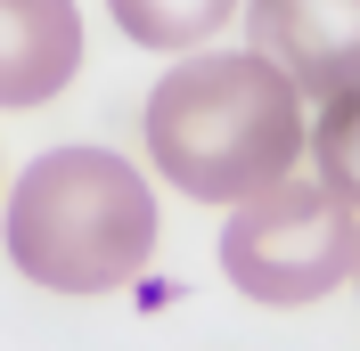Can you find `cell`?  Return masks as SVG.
<instances>
[{
	"label": "cell",
	"instance_id": "obj_1",
	"mask_svg": "<svg viewBox=\"0 0 360 351\" xmlns=\"http://www.w3.org/2000/svg\"><path fill=\"white\" fill-rule=\"evenodd\" d=\"M139 131H148L156 180H172L197 204H238L303 164L311 114H303V90L262 49H221V58H180L148 90Z\"/></svg>",
	"mask_w": 360,
	"mask_h": 351
},
{
	"label": "cell",
	"instance_id": "obj_2",
	"mask_svg": "<svg viewBox=\"0 0 360 351\" xmlns=\"http://www.w3.org/2000/svg\"><path fill=\"white\" fill-rule=\"evenodd\" d=\"M0 245L49 294H115L156 262V188L115 147H49L8 188Z\"/></svg>",
	"mask_w": 360,
	"mask_h": 351
},
{
	"label": "cell",
	"instance_id": "obj_3",
	"mask_svg": "<svg viewBox=\"0 0 360 351\" xmlns=\"http://www.w3.org/2000/svg\"><path fill=\"white\" fill-rule=\"evenodd\" d=\"M352 253H360V204L328 180H303V172H278L262 180L254 197L229 204V229H221V270L238 294L254 303H319L352 278Z\"/></svg>",
	"mask_w": 360,
	"mask_h": 351
},
{
	"label": "cell",
	"instance_id": "obj_4",
	"mask_svg": "<svg viewBox=\"0 0 360 351\" xmlns=\"http://www.w3.org/2000/svg\"><path fill=\"white\" fill-rule=\"evenodd\" d=\"M246 33L303 98L360 82V0H246Z\"/></svg>",
	"mask_w": 360,
	"mask_h": 351
},
{
	"label": "cell",
	"instance_id": "obj_5",
	"mask_svg": "<svg viewBox=\"0 0 360 351\" xmlns=\"http://www.w3.org/2000/svg\"><path fill=\"white\" fill-rule=\"evenodd\" d=\"M82 49L74 0H0V107H49L82 74Z\"/></svg>",
	"mask_w": 360,
	"mask_h": 351
},
{
	"label": "cell",
	"instance_id": "obj_6",
	"mask_svg": "<svg viewBox=\"0 0 360 351\" xmlns=\"http://www.w3.org/2000/svg\"><path fill=\"white\" fill-rule=\"evenodd\" d=\"M107 8L139 49H205L238 0H107Z\"/></svg>",
	"mask_w": 360,
	"mask_h": 351
},
{
	"label": "cell",
	"instance_id": "obj_7",
	"mask_svg": "<svg viewBox=\"0 0 360 351\" xmlns=\"http://www.w3.org/2000/svg\"><path fill=\"white\" fill-rule=\"evenodd\" d=\"M311 164H319V180L328 188H344V197L360 204V82L352 90H336V98H319V114H311Z\"/></svg>",
	"mask_w": 360,
	"mask_h": 351
},
{
	"label": "cell",
	"instance_id": "obj_8",
	"mask_svg": "<svg viewBox=\"0 0 360 351\" xmlns=\"http://www.w3.org/2000/svg\"><path fill=\"white\" fill-rule=\"evenodd\" d=\"M352 294H360V253H352Z\"/></svg>",
	"mask_w": 360,
	"mask_h": 351
}]
</instances>
